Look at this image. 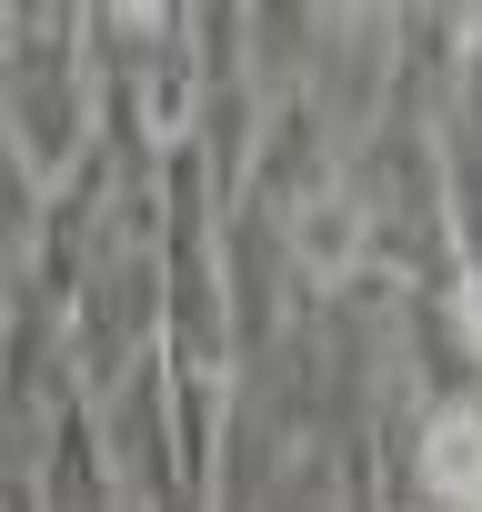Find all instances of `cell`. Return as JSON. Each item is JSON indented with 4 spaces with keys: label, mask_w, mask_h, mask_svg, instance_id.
Here are the masks:
<instances>
[{
    "label": "cell",
    "mask_w": 482,
    "mask_h": 512,
    "mask_svg": "<svg viewBox=\"0 0 482 512\" xmlns=\"http://www.w3.org/2000/svg\"><path fill=\"white\" fill-rule=\"evenodd\" d=\"M422 492L482 512V402H442L422 432Z\"/></svg>",
    "instance_id": "6da1fadb"
},
{
    "label": "cell",
    "mask_w": 482,
    "mask_h": 512,
    "mask_svg": "<svg viewBox=\"0 0 482 512\" xmlns=\"http://www.w3.org/2000/svg\"><path fill=\"white\" fill-rule=\"evenodd\" d=\"M472 51H482V21H472Z\"/></svg>",
    "instance_id": "7a4b0ae2"
}]
</instances>
